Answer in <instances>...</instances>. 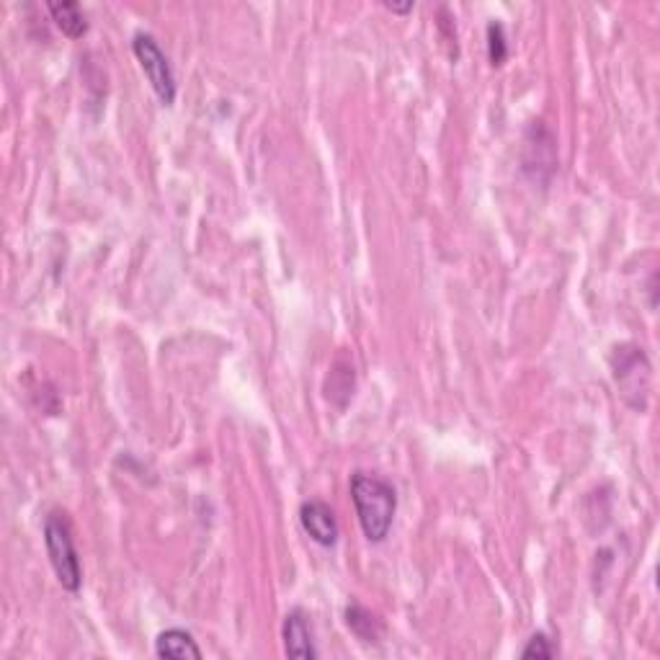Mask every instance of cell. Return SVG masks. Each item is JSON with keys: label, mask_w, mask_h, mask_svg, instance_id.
<instances>
[{"label": "cell", "mask_w": 660, "mask_h": 660, "mask_svg": "<svg viewBox=\"0 0 660 660\" xmlns=\"http://www.w3.org/2000/svg\"><path fill=\"white\" fill-rule=\"evenodd\" d=\"M351 501L364 537L372 544L385 542L398 511V493L387 480L367 472L351 475Z\"/></svg>", "instance_id": "obj_1"}, {"label": "cell", "mask_w": 660, "mask_h": 660, "mask_svg": "<svg viewBox=\"0 0 660 660\" xmlns=\"http://www.w3.org/2000/svg\"><path fill=\"white\" fill-rule=\"evenodd\" d=\"M44 544H47L49 563L60 586L70 593H78L83 586V570H80L78 552H75L73 529L62 511H52L44 521Z\"/></svg>", "instance_id": "obj_2"}, {"label": "cell", "mask_w": 660, "mask_h": 660, "mask_svg": "<svg viewBox=\"0 0 660 660\" xmlns=\"http://www.w3.org/2000/svg\"><path fill=\"white\" fill-rule=\"evenodd\" d=\"M132 52H135L137 62H140L142 73L147 75L150 86H153L155 96L160 98V104L173 106L176 101V75H173L171 62L165 57V52L160 49V44L155 42L153 34H135L132 39Z\"/></svg>", "instance_id": "obj_3"}, {"label": "cell", "mask_w": 660, "mask_h": 660, "mask_svg": "<svg viewBox=\"0 0 660 660\" xmlns=\"http://www.w3.org/2000/svg\"><path fill=\"white\" fill-rule=\"evenodd\" d=\"M614 379L622 387V395L627 403L642 408L640 395H648L650 364L637 346H622L614 354Z\"/></svg>", "instance_id": "obj_4"}, {"label": "cell", "mask_w": 660, "mask_h": 660, "mask_svg": "<svg viewBox=\"0 0 660 660\" xmlns=\"http://www.w3.org/2000/svg\"><path fill=\"white\" fill-rule=\"evenodd\" d=\"M302 529L310 534L312 542H318L320 547H333L338 542V521L336 514L325 506L323 501H307L300 508Z\"/></svg>", "instance_id": "obj_5"}, {"label": "cell", "mask_w": 660, "mask_h": 660, "mask_svg": "<svg viewBox=\"0 0 660 660\" xmlns=\"http://www.w3.org/2000/svg\"><path fill=\"white\" fill-rule=\"evenodd\" d=\"M282 637H284V650H287L289 658H302V660L318 658V648H315V640H312L310 622H307L302 609H294V612H289L287 617H284Z\"/></svg>", "instance_id": "obj_6"}, {"label": "cell", "mask_w": 660, "mask_h": 660, "mask_svg": "<svg viewBox=\"0 0 660 660\" xmlns=\"http://www.w3.org/2000/svg\"><path fill=\"white\" fill-rule=\"evenodd\" d=\"M155 655L158 658H173V660H202V648L196 645L194 635L186 630H165L160 632L155 640Z\"/></svg>", "instance_id": "obj_7"}, {"label": "cell", "mask_w": 660, "mask_h": 660, "mask_svg": "<svg viewBox=\"0 0 660 660\" xmlns=\"http://www.w3.org/2000/svg\"><path fill=\"white\" fill-rule=\"evenodd\" d=\"M47 11H49V16H52V21L57 24V29H60L65 37L80 39L88 31L86 13H83V8H80L78 3H73V0L49 3Z\"/></svg>", "instance_id": "obj_8"}, {"label": "cell", "mask_w": 660, "mask_h": 660, "mask_svg": "<svg viewBox=\"0 0 660 660\" xmlns=\"http://www.w3.org/2000/svg\"><path fill=\"white\" fill-rule=\"evenodd\" d=\"M346 624H349L351 632H354V635L364 642H377L379 635H382V630H385L382 622H379L372 612H367V609L359 604H351L349 609H346Z\"/></svg>", "instance_id": "obj_9"}, {"label": "cell", "mask_w": 660, "mask_h": 660, "mask_svg": "<svg viewBox=\"0 0 660 660\" xmlns=\"http://www.w3.org/2000/svg\"><path fill=\"white\" fill-rule=\"evenodd\" d=\"M508 57V42H506V31L498 21H490L488 24V60L493 68L503 65Z\"/></svg>", "instance_id": "obj_10"}, {"label": "cell", "mask_w": 660, "mask_h": 660, "mask_svg": "<svg viewBox=\"0 0 660 660\" xmlns=\"http://www.w3.org/2000/svg\"><path fill=\"white\" fill-rule=\"evenodd\" d=\"M557 648L552 645V640L544 632H537L532 640L526 642V648L521 650V658L532 660V658H555Z\"/></svg>", "instance_id": "obj_11"}, {"label": "cell", "mask_w": 660, "mask_h": 660, "mask_svg": "<svg viewBox=\"0 0 660 660\" xmlns=\"http://www.w3.org/2000/svg\"><path fill=\"white\" fill-rule=\"evenodd\" d=\"M385 8H390L392 13H410L413 11V3H405V6H398V3H385Z\"/></svg>", "instance_id": "obj_12"}]
</instances>
